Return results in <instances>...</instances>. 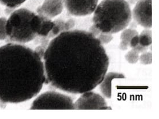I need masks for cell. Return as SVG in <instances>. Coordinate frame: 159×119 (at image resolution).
<instances>
[{"label": "cell", "instance_id": "277c9868", "mask_svg": "<svg viewBox=\"0 0 159 119\" xmlns=\"http://www.w3.org/2000/svg\"><path fill=\"white\" fill-rule=\"evenodd\" d=\"M35 13L21 8L13 11L6 24V33L11 41L25 43L33 40L37 35L31 27V20Z\"/></svg>", "mask_w": 159, "mask_h": 119}, {"label": "cell", "instance_id": "4fadbf2b", "mask_svg": "<svg viewBox=\"0 0 159 119\" xmlns=\"http://www.w3.org/2000/svg\"><path fill=\"white\" fill-rule=\"evenodd\" d=\"M139 36V44L143 47H149L152 45V31L145 29L142 31Z\"/></svg>", "mask_w": 159, "mask_h": 119}, {"label": "cell", "instance_id": "44dd1931", "mask_svg": "<svg viewBox=\"0 0 159 119\" xmlns=\"http://www.w3.org/2000/svg\"><path fill=\"white\" fill-rule=\"evenodd\" d=\"M132 49H134L135 51H137L138 53H144V52H146L147 49H148V48L146 47H143V45H140L138 43L137 45H136L135 47H134V48H133Z\"/></svg>", "mask_w": 159, "mask_h": 119}, {"label": "cell", "instance_id": "5b68a950", "mask_svg": "<svg viewBox=\"0 0 159 119\" xmlns=\"http://www.w3.org/2000/svg\"><path fill=\"white\" fill-rule=\"evenodd\" d=\"M31 109H74L72 99L55 91H47L34 101Z\"/></svg>", "mask_w": 159, "mask_h": 119}, {"label": "cell", "instance_id": "7a4b0ae2", "mask_svg": "<svg viewBox=\"0 0 159 119\" xmlns=\"http://www.w3.org/2000/svg\"><path fill=\"white\" fill-rule=\"evenodd\" d=\"M46 83L45 67L36 53L25 45L0 47V101L17 104L35 97Z\"/></svg>", "mask_w": 159, "mask_h": 119}, {"label": "cell", "instance_id": "9c48e42d", "mask_svg": "<svg viewBox=\"0 0 159 119\" xmlns=\"http://www.w3.org/2000/svg\"><path fill=\"white\" fill-rule=\"evenodd\" d=\"M63 8V0H45L37 9V12L38 15L51 19L61 14Z\"/></svg>", "mask_w": 159, "mask_h": 119}, {"label": "cell", "instance_id": "9a60e30c", "mask_svg": "<svg viewBox=\"0 0 159 119\" xmlns=\"http://www.w3.org/2000/svg\"><path fill=\"white\" fill-rule=\"evenodd\" d=\"M26 0H0L1 4L9 9H15L20 6Z\"/></svg>", "mask_w": 159, "mask_h": 119}, {"label": "cell", "instance_id": "7c38bea8", "mask_svg": "<svg viewBox=\"0 0 159 119\" xmlns=\"http://www.w3.org/2000/svg\"><path fill=\"white\" fill-rule=\"evenodd\" d=\"M53 26L54 23L53 21L51 20V19L49 18L43 16L42 27L39 33H38V36L41 37H48Z\"/></svg>", "mask_w": 159, "mask_h": 119}, {"label": "cell", "instance_id": "7402d4cb", "mask_svg": "<svg viewBox=\"0 0 159 119\" xmlns=\"http://www.w3.org/2000/svg\"><path fill=\"white\" fill-rule=\"evenodd\" d=\"M89 32L90 33H92L93 35L94 36L96 37H97L98 36V35L101 32L94 25H93L90 28Z\"/></svg>", "mask_w": 159, "mask_h": 119}, {"label": "cell", "instance_id": "3957f363", "mask_svg": "<svg viewBox=\"0 0 159 119\" xmlns=\"http://www.w3.org/2000/svg\"><path fill=\"white\" fill-rule=\"evenodd\" d=\"M132 12L126 0H103L94 12L93 24L101 32L113 34L130 24Z\"/></svg>", "mask_w": 159, "mask_h": 119}, {"label": "cell", "instance_id": "30bf717a", "mask_svg": "<svg viewBox=\"0 0 159 119\" xmlns=\"http://www.w3.org/2000/svg\"><path fill=\"white\" fill-rule=\"evenodd\" d=\"M125 78L123 74L115 72H110L105 74L103 80L100 83L101 92L105 97L111 99L112 97V81L113 79Z\"/></svg>", "mask_w": 159, "mask_h": 119}, {"label": "cell", "instance_id": "cb8c5ba5", "mask_svg": "<svg viewBox=\"0 0 159 119\" xmlns=\"http://www.w3.org/2000/svg\"><path fill=\"white\" fill-rule=\"evenodd\" d=\"M129 47V44L124 41H121L119 45V49L123 51H125L126 49H127Z\"/></svg>", "mask_w": 159, "mask_h": 119}, {"label": "cell", "instance_id": "d6986e66", "mask_svg": "<svg viewBox=\"0 0 159 119\" xmlns=\"http://www.w3.org/2000/svg\"><path fill=\"white\" fill-rule=\"evenodd\" d=\"M97 38L102 45H106L112 40L113 36L112 34L104 33L101 32Z\"/></svg>", "mask_w": 159, "mask_h": 119}, {"label": "cell", "instance_id": "603a6c76", "mask_svg": "<svg viewBox=\"0 0 159 119\" xmlns=\"http://www.w3.org/2000/svg\"><path fill=\"white\" fill-rule=\"evenodd\" d=\"M138 35H139L135 36L134 37H133L131 39L130 43H129V47L131 49L134 48V47H135L139 43V36Z\"/></svg>", "mask_w": 159, "mask_h": 119}, {"label": "cell", "instance_id": "8fae6325", "mask_svg": "<svg viewBox=\"0 0 159 119\" xmlns=\"http://www.w3.org/2000/svg\"><path fill=\"white\" fill-rule=\"evenodd\" d=\"M53 23L54 26L48 36L49 39L55 38L60 33L70 31L75 25V21L72 19H68L66 21L61 19H57L53 21Z\"/></svg>", "mask_w": 159, "mask_h": 119}, {"label": "cell", "instance_id": "2e32d148", "mask_svg": "<svg viewBox=\"0 0 159 119\" xmlns=\"http://www.w3.org/2000/svg\"><path fill=\"white\" fill-rule=\"evenodd\" d=\"M139 53L133 49L129 51L125 55L126 61L131 64H135L137 63L139 61Z\"/></svg>", "mask_w": 159, "mask_h": 119}, {"label": "cell", "instance_id": "6da1fadb", "mask_svg": "<svg viewBox=\"0 0 159 119\" xmlns=\"http://www.w3.org/2000/svg\"><path fill=\"white\" fill-rule=\"evenodd\" d=\"M46 82L72 94L92 91L103 80L109 57L102 45L89 32L70 30L49 43L43 57Z\"/></svg>", "mask_w": 159, "mask_h": 119}, {"label": "cell", "instance_id": "5bb4252c", "mask_svg": "<svg viewBox=\"0 0 159 119\" xmlns=\"http://www.w3.org/2000/svg\"><path fill=\"white\" fill-rule=\"evenodd\" d=\"M138 32L133 28L125 29L120 35L121 41L127 42L129 44L131 39L136 35H138Z\"/></svg>", "mask_w": 159, "mask_h": 119}, {"label": "cell", "instance_id": "8992f818", "mask_svg": "<svg viewBox=\"0 0 159 119\" xmlns=\"http://www.w3.org/2000/svg\"><path fill=\"white\" fill-rule=\"evenodd\" d=\"M74 109H112L107 106L105 99L95 92L89 91L82 93L74 103Z\"/></svg>", "mask_w": 159, "mask_h": 119}, {"label": "cell", "instance_id": "ba28073f", "mask_svg": "<svg viewBox=\"0 0 159 119\" xmlns=\"http://www.w3.org/2000/svg\"><path fill=\"white\" fill-rule=\"evenodd\" d=\"M152 0H139L133 9L132 15L138 24L147 29L152 25Z\"/></svg>", "mask_w": 159, "mask_h": 119}, {"label": "cell", "instance_id": "ffe728a7", "mask_svg": "<svg viewBox=\"0 0 159 119\" xmlns=\"http://www.w3.org/2000/svg\"><path fill=\"white\" fill-rule=\"evenodd\" d=\"M46 49L47 48L42 46V45H39L35 49L34 51L38 55L39 57H40L42 60V59H43L44 55L46 52Z\"/></svg>", "mask_w": 159, "mask_h": 119}, {"label": "cell", "instance_id": "ac0fdd59", "mask_svg": "<svg viewBox=\"0 0 159 119\" xmlns=\"http://www.w3.org/2000/svg\"><path fill=\"white\" fill-rule=\"evenodd\" d=\"M7 21L5 17H0V40H4L8 37L5 28Z\"/></svg>", "mask_w": 159, "mask_h": 119}, {"label": "cell", "instance_id": "e0dca14e", "mask_svg": "<svg viewBox=\"0 0 159 119\" xmlns=\"http://www.w3.org/2000/svg\"><path fill=\"white\" fill-rule=\"evenodd\" d=\"M139 61L144 65H150L152 62V55L151 52H144L139 56Z\"/></svg>", "mask_w": 159, "mask_h": 119}, {"label": "cell", "instance_id": "d4e9b609", "mask_svg": "<svg viewBox=\"0 0 159 119\" xmlns=\"http://www.w3.org/2000/svg\"><path fill=\"white\" fill-rule=\"evenodd\" d=\"M139 0H129L128 3L130 4H134L135 3H137Z\"/></svg>", "mask_w": 159, "mask_h": 119}, {"label": "cell", "instance_id": "52a82bcc", "mask_svg": "<svg viewBox=\"0 0 159 119\" xmlns=\"http://www.w3.org/2000/svg\"><path fill=\"white\" fill-rule=\"evenodd\" d=\"M68 12L75 16L90 15L94 12L98 0H63Z\"/></svg>", "mask_w": 159, "mask_h": 119}]
</instances>
